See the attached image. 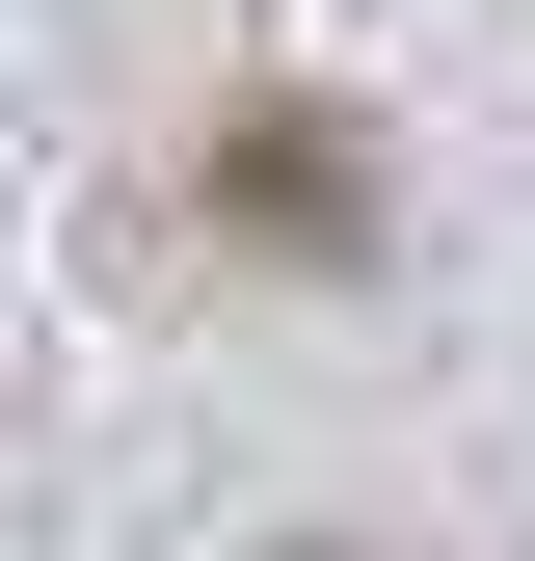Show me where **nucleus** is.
<instances>
[{
	"mask_svg": "<svg viewBox=\"0 0 535 561\" xmlns=\"http://www.w3.org/2000/svg\"><path fill=\"white\" fill-rule=\"evenodd\" d=\"M215 215H241V241H349V161H321V134H241Z\"/></svg>",
	"mask_w": 535,
	"mask_h": 561,
	"instance_id": "f257e3e1",
	"label": "nucleus"
},
{
	"mask_svg": "<svg viewBox=\"0 0 535 561\" xmlns=\"http://www.w3.org/2000/svg\"><path fill=\"white\" fill-rule=\"evenodd\" d=\"M268 561H401V535H268Z\"/></svg>",
	"mask_w": 535,
	"mask_h": 561,
	"instance_id": "f03ea898",
	"label": "nucleus"
}]
</instances>
